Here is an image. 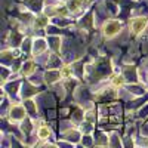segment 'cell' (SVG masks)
<instances>
[{
  "label": "cell",
  "mask_w": 148,
  "mask_h": 148,
  "mask_svg": "<svg viewBox=\"0 0 148 148\" xmlns=\"http://www.w3.org/2000/svg\"><path fill=\"white\" fill-rule=\"evenodd\" d=\"M120 28H121V24L119 21H107L104 24L102 27V31H104V36L107 37V39H110V37H114L117 33H120Z\"/></svg>",
  "instance_id": "1"
},
{
  "label": "cell",
  "mask_w": 148,
  "mask_h": 148,
  "mask_svg": "<svg viewBox=\"0 0 148 148\" xmlns=\"http://www.w3.org/2000/svg\"><path fill=\"white\" fill-rule=\"evenodd\" d=\"M147 24H148V21H147V18H144V16L133 18V19L130 21V30H132V33H135V34H139V33H142V31L147 28Z\"/></svg>",
  "instance_id": "2"
},
{
  "label": "cell",
  "mask_w": 148,
  "mask_h": 148,
  "mask_svg": "<svg viewBox=\"0 0 148 148\" xmlns=\"http://www.w3.org/2000/svg\"><path fill=\"white\" fill-rule=\"evenodd\" d=\"M49 135H51V130H49L46 126H42V127L39 129V136H40L42 139H46V138H49Z\"/></svg>",
  "instance_id": "3"
},
{
  "label": "cell",
  "mask_w": 148,
  "mask_h": 148,
  "mask_svg": "<svg viewBox=\"0 0 148 148\" xmlns=\"http://www.w3.org/2000/svg\"><path fill=\"white\" fill-rule=\"evenodd\" d=\"M47 22H49V19H47L46 16H40L39 19L36 21V27H45Z\"/></svg>",
  "instance_id": "4"
},
{
  "label": "cell",
  "mask_w": 148,
  "mask_h": 148,
  "mask_svg": "<svg viewBox=\"0 0 148 148\" xmlns=\"http://www.w3.org/2000/svg\"><path fill=\"white\" fill-rule=\"evenodd\" d=\"M113 84L114 86H123V84H125V79H123L121 76H116L113 79Z\"/></svg>",
  "instance_id": "5"
},
{
  "label": "cell",
  "mask_w": 148,
  "mask_h": 148,
  "mask_svg": "<svg viewBox=\"0 0 148 148\" xmlns=\"http://www.w3.org/2000/svg\"><path fill=\"white\" fill-rule=\"evenodd\" d=\"M70 74H71V67H64L61 70V76L62 77H70Z\"/></svg>",
  "instance_id": "6"
}]
</instances>
